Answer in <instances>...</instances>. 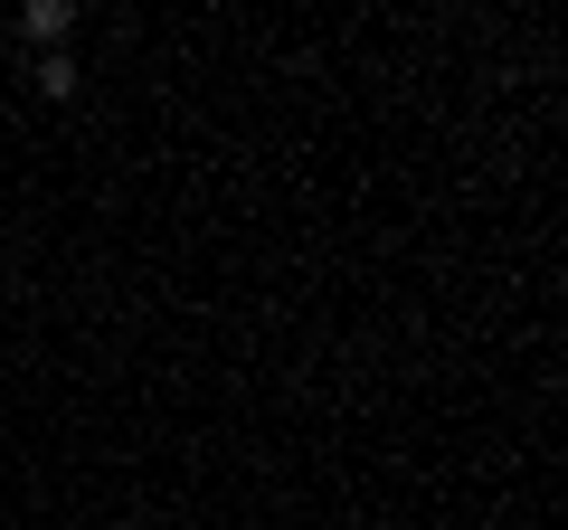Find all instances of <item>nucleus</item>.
<instances>
[{
    "label": "nucleus",
    "instance_id": "nucleus-1",
    "mask_svg": "<svg viewBox=\"0 0 568 530\" xmlns=\"http://www.w3.org/2000/svg\"><path fill=\"white\" fill-rule=\"evenodd\" d=\"M20 29H29V39H48V48H67V29H77V0H29Z\"/></svg>",
    "mask_w": 568,
    "mask_h": 530
},
{
    "label": "nucleus",
    "instance_id": "nucleus-3",
    "mask_svg": "<svg viewBox=\"0 0 568 530\" xmlns=\"http://www.w3.org/2000/svg\"><path fill=\"white\" fill-rule=\"evenodd\" d=\"M0 39H10V29H0Z\"/></svg>",
    "mask_w": 568,
    "mask_h": 530
},
{
    "label": "nucleus",
    "instance_id": "nucleus-2",
    "mask_svg": "<svg viewBox=\"0 0 568 530\" xmlns=\"http://www.w3.org/2000/svg\"><path fill=\"white\" fill-rule=\"evenodd\" d=\"M39 95H48V104H67V95H77V67H67V48H48V67H39Z\"/></svg>",
    "mask_w": 568,
    "mask_h": 530
}]
</instances>
